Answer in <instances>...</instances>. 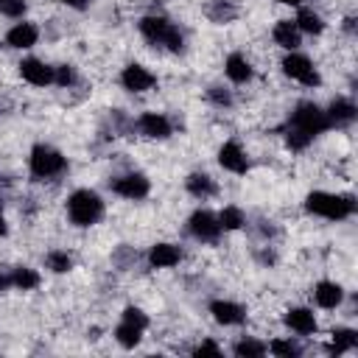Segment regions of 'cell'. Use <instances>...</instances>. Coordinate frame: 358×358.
Listing matches in <instances>:
<instances>
[{"instance_id":"obj_9","label":"cell","mask_w":358,"mask_h":358,"mask_svg":"<svg viewBox=\"0 0 358 358\" xmlns=\"http://www.w3.org/2000/svg\"><path fill=\"white\" fill-rule=\"evenodd\" d=\"M120 84H123L129 92H145V90H151V87L157 84V78H154V73L145 70L143 64H126L123 73H120Z\"/></svg>"},{"instance_id":"obj_39","label":"cell","mask_w":358,"mask_h":358,"mask_svg":"<svg viewBox=\"0 0 358 358\" xmlns=\"http://www.w3.org/2000/svg\"><path fill=\"white\" fill-rule=\"evenodd\" d=\"M8 232V224H6V218H3V213H0V238Z\"/></svg>"},{"instance_id":"obj_32","label":"cell","mask_w":358,"mask_h":358,"mask_svg":"<svg viewBox=\"0 0 358 358\" xmlns=\"http://www.w3.org/2000/svg\"><path fill=\"white\" fill-rule=\"evenodd\" d=\"M76 81V73H73V67H67V64H59V67H53V84H59V87H67V84H73Z\"/></svg>"},{"instance_id":"obj_41","label":"cell","mask_w":358,"mask_h":358,"mask_svg":"<svg viewBox=\"0 0 358 358\" xmlns=\"http://www.w3.org/2000/svg\"><path fill=\"white\" fill-rule=\"evenodd\" d=\"M0 3H3V0H0Z\"/></svg>"},{"instance_id":"obj_30","label":"cell","mask_w":358,"mask_h":358,"mask_svg":"<svg viewBox=\"0 0 358 358\" xmlns=\"http://www.w3.org/2000/svg\"><path fill=\"white\" fill-rule=\"evenodd\" d=\"M235 355L238 358H260V355H266V344H260L255 338H241L235 344Z\"/></svg>"},{"instance_id":"obj_24","label":"cell","mask_w":358,"mask_h":358,"mask_svg":"<svg viewBox=\"0 0 358 358\" xmlns=\"http://www.w3.org/2000/svg\"><path fill=\"white\" fill-rule=\"evenodd\" d=\"M39 285V274L28 266H17L11 268V288H20V291H31Z\"/></svg>"},{"instance_id":"obj_36","label":"cell","mask_w":358,"mask_h":358,"mask_svg":"<svg viewBox=\"0 0 358 358\" xmlns=\"http://www.w3.org/2000/svg\"><path fill=\"white\" fill-rule=\"evenodd\" d=\"M193 355H221V347L213 344V341H201V344L193 350Z\"/></svg>"},{"instance_id":"obj_23","label":"cell","mask_w":358,"mask_h":358,"mask_svg":"<svg viewBox=\"0 0 358 358\" xmlns=\"http://www.w3.org/2000/svg\"><path fill=\"white\" fill-rule=\"evenodd\" d=\"M294 25L299 28V34H322V31H324L322 17H319L316 11H310V8H302V11L296 14Z\"/></svg>"},{"instance_id":"obj_25","label":"cell","mask_w":358,"mask_h":358,"mask_svg":"<svg viewBox=\"0 0 358 358\" xmlns=\"http://www.w3.org/2000/svg\"><path fill=\"white\" fill-rule=\"evenodd\" d=\"M115 338H117L123 347H137L140 338H143V327H137V324L120 319V324L115 327Z\"/></svg>"},{"instance_id":"obj_4","label":"cell","mask_w":358,"mask_h":358,"mask_svg":"<svg viewBox=\"0 0 358 358\" xmlns=\"http://www.w3.org/2000/svg\"><path fill=\"white\" fill-rule=\"evenodd\" d=\"M333 123H330V117H327V112L322 109V106H316V103H299L296 109H294V115H291V129H299L302 134H308V137H316V134H322V131H327Z\"/></svg>"},{"instance_id":"obj_22","label":"cell","mask_w":358,"mask_h":358,"mask_svg":"<svg viewBox=\"0 0 358 358\" xmlns=\"http://www.w3.org/2000/svg\"><path fill=\"white\" fill-rule=\"evenodd\" d=\"M185 187H187V193H193L196 199H207V196L215 193V182H213L207 173H190V176L185 179Z\"/></svg>"},{"instance_id":"obj_26","label":"cell","mask_w":358,"mask_h":358,"mask_svg":"<svg viewBox=\"0 0 358 358\" xmlns=\"http://www.w3.org/2000/svg\"><path fill=\"white\" fill-rule=\"evenodd\" d=\"M218 224H221V229H227V232H235V229H241L243 227V213L238 210V207H224L221 213H218Z\"/></svg>"},{"instance_id":"obj_6","label":"cell","mask_w":358,"mask_h":358,"mask_svg":"<svg viewBox=\"0 0 358 358\" xmlns=\"http://www.w3.org/2000/svg\"><path fill=\"white\" fill-rule=\"evenodd\" d=\"M282 73H285L288 78L305 84V87H316V84L322 81L319 73H316V67H313V62H310L308 56H302V53H294V50L282 59Z\"/></svg>"},{"instance_id":"obj_18","label":"cell","mask_w":358,"mask_h":358,"mask_svg":"<svg viewBox=\"0 0 358 358\" xmlns=\"http://www.w3.org/2000/svg\"><path fill=\"white\" fill-rule=\"evenodd\" d=\"M179 257H182V252L173 243H154L151 252H148V263L154 268H171V266L179 263Z\"/></svg>"},{"instance_id":"obj_28","label":"cell","mask_w":358,"mask_h":358,"mask_svg":"<svg viewBox=\"0 0 358 358\" xmlns=\"http://www.w3.org/2000/svg\"><path fill=\"white\" fill-rule=\"evenodd\" d=\"M266 350H271V355H277V358H299L302 355L299 344H294L291 338H274Z\"/></svg>"},{"instance_id":"obj_35","label":"cell","mask_w":358,"mask_h":358,"mask_svg":"<svg viewBox=\"0 0 358 358\" xmlns=\"http://www.w3.org/2000/svg\"><path fill=\"white\" fill-rule=\"evenodd\" d=\"M0 11L8 14V17H20L25 11V0H3L0 3Z\"/></svg>"},{"instance_id":"obj_29","label":"cell","mask_w":358,"mask_h":358,"mask_svg":"<svg viewBox=\"0 0 358 358\" xmlns=\"http://www.w3.org/2000/svg\"><path fill=\"white\" fill-rule=\"evenodd\" d=\"M207 14H210L213 22H229V20H235L238 8H235L232 3H227V0H215V3L207 8Z\"/></svg>"},{"instance_id":"obj_1","label":"cell","mask_w":358,"mask_h":358,"mask_svg":"<svg viewBox=\"0 0 358 358\" xmlns=\"http://www.w3.org/2000/svg\"><path fill=\"white\" fill-rule=\"evenodd\" d=\"M305 210L319 215V218H330V221H341L350 218L355 213V199L352 196H338V193H324V190H313L305 196Z\"/></svg>"},{"instance_id":"obj_15","label":"cell","mask_w":358,"mask_h":358,"mask_svg":"<svg viewBox=\"0 0 358 358\" xmlns=\"http://www.w3.org/2000/svg\"><path fill=\"white\" fill-rule=\"evenodd\" d=\"M210 313H213V319H215L218 324H241V322L246 319L243 308L235 305V302H229V299H215V302L210 305Z\"/></svg>"},{"instance_id":"obj_14","label":"cell","mask_w":358,"mask_h":358,"mask_svg":"<svg viewBox=\"0 0 358 358\" xmlns=\"http://www.w3.org/2000/svg\"><path fill=\"white\" fill-rule=\"evenodd\" d=\"M36 39H39V31H36V25H31V22H17V25L8 28V34H6V42H8L11 48H20V50L34 48Z\"/></svg>"},{"instance_id":"obj_2","label":"cell","mask_w":358,"mask_h":358,"mask_svg":"<svg viewBox=\"0 0 358 358\" xmlns=\"http://www.w3.org/2000/svg\"><path fill=\"white\" fill-rule=\"evenodd\" d=\"M67 215L78 227H92L103 215V201L95 190H76L67 199Z\"/></svg>"},{"instance_id":"obj_33","label":"cell","mask_w":358,"mask_h":358,"mask_svg":"<svg viewBox=\"0 0 358 358\" xmlns=\"http://www.w3.org/2000/svg\"><path fill=\"white\" fill-rule=\"evenodd\" d=\"M123 322H131V324H137V327H148V316L140 310V308H134V305H129L126 310H123Z\"/></svg>"},{"instance_id":"obj_12","label":"cell","mask_w":358,"mask_h":358,"mask_svg":"<svg viewBox=\"0 0 358 358\" xmlns=\"http://www.w3.org/2000/svg\"><path fill=\"white\" fill-rule=\"evenodd\" d=\"M137 129H140V134H145V137H151V140H165V137H171V120H168L165 115H159V112H145V115H140Z\"/></svg>"},{"instance_id":"obj_10","label":"cell","mask_w":358,"mask_h":358,"mask_svg":"<svg viewBox=\"0 0 358 358\" xmlns=\"http://www.w3.org/2000/svg\"><path fill=\"white\" fill-rule=\"evenodd\" d=\"M218 165L229 173H246L249 171V159L243 154V148L235 143V140H227L221 148H218Z\"/></svg>"},{"instance_id":"obj_11","label":"cell","mask_w":358,"mask_h":358,"mask_svg":"<svg viewBox=\"0 0 358 358\" xmlns=\"http://www.w3.org/2000/svg\"><path fill=\"white\" fill-rule=\"evenodd\" d=\"M20 73H22V78H25L28 84H34V87H48V84H53V67L45 64L42 59H22V62H20Z\"/></svg>"},{"instance_id":"obj_20","label":"cell","mask_w":358,"mask_h":358,"mask_svg":"<svg viewBox=\"0 0 358 358\" xmlns=\"http://www.w3.org/2000/svg\"><path fill=\"white\" fill-rule=\"evenodd\" d=\"M355 344H358V333H355V330H350V327H336L327 350H330L333 355H341V352L355 350Z\"/></svg>"},{"instance_id":"obj_31","label":"cell","mask_w":358,"mask_h":358,"mask_svg":"<svg viewBox=\"0 0 358 358\" xmlns=\"http://www.w3.org/2000/svg\"><path fill=\"white\" fill-rule=\"evenodd\" d=\"M310 140H313V137L302 134L299 129H288V134H285V143H288L291 151H305V148L310 145Z\"/></svg>"},{"instance_id":"obj_8","label":"cell","mask_w":358,"mask_h":358,"mask_svg":"<svg viewBox=\"0 0 358 358\" xmlns=\"http://www.w3.org/2000/svg\"><path fill=\"white\" fill-rule=\"evenodd\" d=\"M112 190H115L117 196H123V199L137 201V199H145V196H148L151 182H148L143 173H126V176H117V179L112 182Z\"/></svg>"},{"instance_id":"obj_5","label":"cell","mask_w":358,"mask_h":358,"mask_svg":"<svg viewBox=\"0 0 358 358\" xmlns=\"http://www.w3.org/2000/svg\"><path fill=\"white\" fill-rule=\"evenodd\" d=\"M28 165H31V173L36 179H50V176L62 173L67 162H64V157L56 148H50V145H34Z\"/></svg>"},{"instance_id":"obj_16","label":"cell","mask_w":358,"mask_h":358,"mask_svg":"<svg viewBox=\"0 0 358 358\" xmlns=\"http://www.w3.org/2000/svg\"><path fill=\"white\" fill-rule=\"evenodd\" d=\"M285 324L294 330V333H299V336H310V333H316V316H313V310H308V308H291L288 313H285Z\"/></svg>"},{"instance_id":"obj_34","label":"cell","mask_w":358,"mask_h":358,"mask_svg":"<svg viewBox=\"0 0 358 358\" xmlns=\"http://www.w3.org/2000/svg\"><path fill=\"white\" fill-rule=\"evenodd\" d=\"M207 98H210L213 103H218V106H229V103H232V95H229L224 87H210V90H207Z\"/></svg>"},{"instance_id":"obj_27","label":"cell","mask_w":358,"mask_h":358,"mask_svg":"<svg viewBox=\"0 0 358 358\" xmlns=\"http://www.w3.org/2000/svg\"><path fill=\"white\" fill-rule=\"evenodd\" d=\"M45 266H48L50 271H56V274H64V271L73 268V257H70L67 252H62V249H53V252H48Z\"/></svg>"},{"instance_id":"obj_17","label":"cell","mask_w":358,"mask_h":358,"mask_svg":"<svg viewBox=\"0 0 358 358\" xmlns=\"http://www.w3.org/2000/svg\"><path fill=\"white\" fill-rule=\"evenodd\" d=\"M224 73H227L229 81H235V84H246V81L252 78L255 70H252V64H249L246 56H241V53H229L227 62H224Z\"/></svg>"},{"instance_id":"obj_7","label":"cell","mask_w":358,"mask_h":358,"mask_svg":"<svg viewBox=\"0 0 358 358\" xmlns=\"http://www.w3.org/2000/svg\"><path fill=\"white\" fill-rule=\"evenodd\" d=\"M187 229L193 238L199 241H207L213 243L218 235H221V224H218V215L210 213V210H196L190 218H187Z\"/></svg>"},{"instance_id":"obj_3","label":"cell","mask_w":358,"mask_h":358,"mask_svg":"<svg viewBox=\"0 0 358 358\" xmlns=\"http://www.w3.org/2000/svg\"><path fill=\"white\" fill-rule=\"evenodd\" d=\"M140 34H143L148 42L165 45V48L173 50V53H179V50H182V42H185L182 31H179L173 22H168L165 17H143V20H140Z\"/></svg>"},{"instance_id":"obj_37","label":"cell","mask_w":358,"mask_h":358,"mask_svg":"<svg viewBox=\"0 0 358 358\" xmlns=\"http://www.w3.org/2000/svg\"><path fill=\"white\" fill-rule=\"evenodd\" d=\"M11 288V268H0V291Z\"/></svg>"},{"instance_id":"obj_21","label":"cell","mask_w":358,"mask_h":358,"mask_svg":"<svg viewBox=\"0 0 358 358\" xmlns=\"http://www.w3.org/2000/svg\"><path fill=\"white\" fill-rule=\"evenodd\" d=\"M355 112L358 109L350 98H336L327 109V117H330V123H350V120H355Z\"/></svg>"},{"instance_id":"obj_13","label":"cell","mask_w":358,"mask_h":358,"mask_svg":"<svg viewBox=\"0 0 358 358\" xmlns=\"http://www.w3.org/2000/svg\"><path fill=\"white\" fill-rule=\"evenodd\" d=\"M313 299H316V305H319V308L333 310V308H338V305H341V299H344V288H341L338 282L322 280V282H316V288H313Z\"/></svg>"},{"instance_id":"obj_38","label":"cell","mask_w":358,"mask_h":358,"mask_svg":"<svg viewBox=\"0 0 358 358\" xmlns=\"http://www.w3.org/2000/svg\"><path fill=\"white\" fill-rule=\"evenodd\" d=\"M62 3H67V6H73V8H84V6H87V0H62Z\"/></svg>"},{"instance_id":"obj_19","label":"cell","mask_w":358,"mask_h":358,"mask_svg":"<svg viewBox=\"0 0 358 358\" xmlns=\"http://www.w3.org/2000/svg\"><path fill=\"white\" fill-rule=\"evenodd\" d=\"M271 36H274V42L280 45V48H285V50H296L299 48V28L291 22V20H280L277 25H274V31H271Z\"/></svg>"},{"instance_id":"obj_40","label":"cell","mask_w":358,"mask_h":358,"mask_svg":"<svg viewBox=\"0 0 358 358\" xmlns=\"http://www.w3.org/2000/svg\"><path fill=\"white\" fill-rule=\"evenodd\" d=\"M277 3H282V6H299L302 0H277Z\"/></svg>"}]
</instances>
